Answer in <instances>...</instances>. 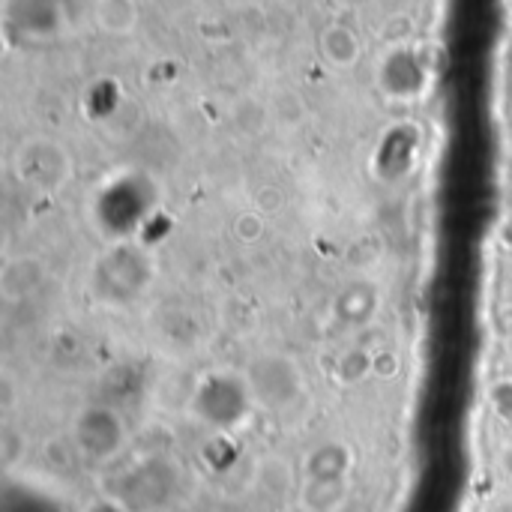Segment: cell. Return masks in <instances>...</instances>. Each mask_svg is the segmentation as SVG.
<instances>
[{
  "instance_id": "6da1fadb",
  "label": "cell",
  "mask_w": 512,
  "mask_h": 512,
  "mask_svg": "<svg viewBox=\"0 0 512 512\" xmlns=\"http://www.w3.org/2000/svg\"><path fill=\"white\" fill-rule=\"evenodd\" d=\"M87 512H123V507H117L111 501H99V504H93Z\"/></svg>"
}]
</instances>
